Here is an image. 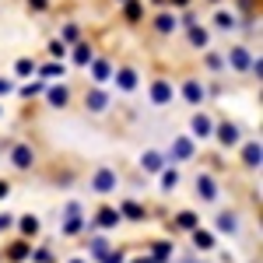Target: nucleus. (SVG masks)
<instances>
[{"mask_svg":"<svg viewBox=\"0 0 263 263\" xmlns=\"http://www.w3.org/2000/svg\"><path fill=\"white\" fill-rule=\"evenodd\" d=\"M200 95H203V91H200V88H197V84H190V88H186V99H193V102H197V99H200Z\"/></svg>","mask_w":263,"mask_h":263,"instance_id":"7ed1b4c3","label":"nucleus"},{"mask_svg":"<svg viewBox=\"0 0 263 263\" xmlns=\"http://www.w3.org/2000/svg\"><path fill=\"white\" fill-rule=\"evenodd\" d=\"M14 162H18V165H28V162H32V155H28V147H18V155H14Z\"/></svg>","mask_w":263,"mask_h":263,"instance_id":"f257e3e1","label":"nucleus"},{"mask_svg":"<svg viewBox=\"0 0 263 263\" xmlns=\"http://www.w3.org/2000/svg\"><path fill=\"white\" fill-rule=\"evenodd\" d=\"M155 99H158V102L168 99V88H165V84H158V88H155Z\"/></svg>","mask_w":263,"mask_h":263,"instance_id":"39448f33","label":"nucleus"},{"mask_svg":"<svg viewBox=\"0 0 263 263\" xmlns=\"http://www.w3.org/2000/svg\"><path fill=\"white\" fill-rule=\"evenodd\" d=\"M221 141H224V144L235 141V130H232V126H224V130H221Z\"/></svg>","mask_w":263,"mask_h":263,"instance_id":"20e7f679","label":"nucleus"},{"mask_svg":"<svg viewBox=\"0 0 263 263\" xmlns=\"http://www.w3.org/2000/svg\"><path fill=\"white\" fill-rule=\"evenodd\" d=\"M95 186H99V190H109V186H112V176H109V172H102V176H99V182H95Z\"/></svg>","mask_w":263,"mask_h":263,"instance_id":"f03ea898","label":"nucleus"}]
</instances>
